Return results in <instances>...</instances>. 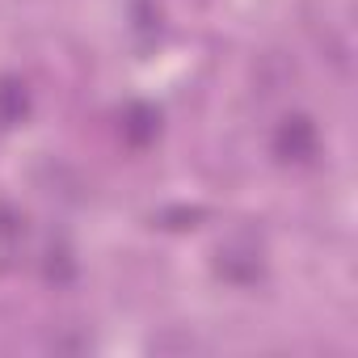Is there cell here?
<instances>
[{
  "label": "cell",
  "instance_id": "cell-4",
  "mask_svg": "<svg viewBox=\"0 0 358 358\" xmlns=\"http://www.w3.org/2000/svg\"><path fill=\"white\" fill-rule=\"evenodd\" d=\"M30 118V89L17 76H0V131H13Z\"/></svg>",
  "mask_w": 358,
  "mask_h": 358
},
{
  "label": "cell",
  "instance_id": "cell-3",
  "mask_svg": "<svg viewBox=\"0 0 358 358\" xmlns=\"http://www.w3.org/2000/svg\"><path fill=\"white\" fill-rule=\"evenodd\" d=\"M118 131H122V143L127 148H152L156 143V135H160V110L156 106H148V101H131L127 110H122V118H118Z\"/></svg>",
  "mask_w": 358,
  "mask_h": 358
},
{
  "label": "cell",
  "instance_id": "cell-1",
  "mask_svg": "<svg viewBox=\"0 0 358 358\" xmlns=\"http://www.w3.org/2000/svg\"><path fill=\"white\" fill-rule=\"evenodd\" d=\"M320 152V135H316V122L308 114H287L274 131V156L282 164H312Z\"/></svg>",
  "mask_w": 358,
  "mask_h": 358
},
{
  "label": "cell",
  "instance_id": "cell-6",
  "mask_svg": "<svg viewBox=\"0 0 358 358\" xmlns=\"http://www.w3.org/2000/svg\"><path fill=\"white\" fill-rule=\"evenodd\" d=\"M26 245V215L9 203H0V257H13Z\"/></svg>",
  "mask_w": 358,
  "mask_h": 358
},
{
  "label": "cell",
  "instance_id": "cell-2",
  "mask_svg": "<svg viewBox=\"0 0 358 358\" xmlns=\"http://www.w3.org/2000/svg\"><path fill=\"white\" fill-rule=\"evenodd\" d=\"M215 270H220V278H228V282H236V287H253V282L266 278V257H262V249H257L249 236H241V241H232V245H220Z\"/></svg>",
  "mask_w": 358,
  "mask_h": 358
},
{
  "label": "cell",
  "instance_id": "cell-5",
  "mask_svg": "<svg viewBox=\"0 0 358 358\" xmlns=\"http://www.w3.org/2000/svg\"><path fill=\"white\" fill-rule=\"evenodd\" d=\"M43 278L51 287H68L76 278V257H72V245L68 241H51L47 253H43Z\"/></svg>",
  "mask_w": 358,
  "mask_h": 358
}]
</instances>
